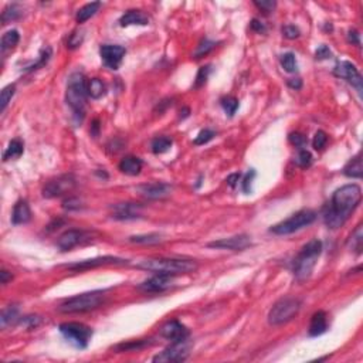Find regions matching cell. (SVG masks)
Instances as JSON below:
<instances>
[{"label":"cell","instance_id":"cell-15","mask_svg":"<svg viewBox=\"0 0 363 363\" xmlns=\"http://www.w3.org/2000/svg\"><path fill=\"white\" fill-rule=\"evenodd\" d=\"M160 336L171 342H180L189 338V331L183 324H180L176 319H172L160 328Z\"/></svg>","mask_w":363,"mask_h":363},{"label":"cell","instance_id":"cell-38","mask_svg":"<svg viewBox=\"0 0 363 363\" xmlns=\"http://www.w3.org/2000/svg\"><path fill=\"white\" fill-rule=\"evenodd\" d=\"M214 45H216V43H214V41H210V40H203V41H202V43L198 45L196 51L193 53V57L202 58V57H204V56H207V54H209V53H210V51L214 49Z\"/></svg>","mask_w":363,"mask_h":363},{"label":"cell","instance_id":"cell-43","mask_svg":"<svg viewBox=\"0 0 363 363\" xmlns=\"http://www.w3.org/2000/svg\"><path fill=\"white\" fill-rule=\"evenodd\" d=\"M209 74H210V65H206V67H202L199 70L198 76H196V81H195V88H200L202 85L206 84L207 78H209Z\"/></svg>","mask_w":363,"mask_h":363},{"label":"cell","instance_id":"cell-35","mask_svg":"<svg viewBox=\"0 0 363 363\" xmlns=\"http://www.w3.org/2000/svg\"><path fill=\"white\" fill-rule=\"evenodd\" d=\"M362 243H363V233H362V226L359 224L355 230V233L351 236V241H349V246L351 249L356 253V254H360L362 253Z\"/></svg>","mask_w":363,"mask_h":363},{"label":"cell","instance_id":"cell-4","mask_svg":"<svg viewBox=\"0 0 363 363\" xmlns=\"http://www.w3.org/2000/svg\"><path fill=\"white\" fill-rule=\"evenodd\" d=\"M321 253H322V243L319 241L318 238L311 240L308 244H305L301 249L298 255L294 258V275L300 281L306 280L309 275L312 274L313 267H315V264L318 261Z\"/></svg>","mask_w":363,"mask_h":363},{"label":"cell","instance_id":"cell-49","mask_svg":"<svg viewBox=\"0 0 363 363\" xmlns=\"http://www.w3.org/2000/svg\"><path fill=\"white\" fill-rule=\"evenodd\" d=\"M332 57V51L329 50V47L325 44L319 45L318 50L315 51V58L317 60H328Z\"/></svg>","mask_w":363,"mask_h":363},{"label":"cell","instance_id":"cell-10","mask_svg":"<svg viewBox=\"0 0 363 363\" xmlns=\"http://www.w3.org/2000/svg\"><path fill=\"white\" fill-rule=\"evenodd\" d=\"M190 344L186 341L180 342H172V346L166 348L165 351L158 353L153 357V362H183L189 356Z\"/></svg>","mask_w":363,"mask_h":363},{"label":"cell","instance_id":"cell-23","mask_svg":"<svg viewBox=\"0 0 363 363\" xmlns=\"http://www.w3.org/2000/svg\"><path fill=\"white\" fill-rule=\"evenodd\" d=\"M142 166H143V162L139 158L129 155L119 162V171L125 175H129V176H136L142 171Z\"/></svg>","mask_w":363,"mask_h":363},{"label":"cell","instance_id":"cell-53","mask_svg":"<svg viewBox=\"0 0 363 363\" xmlns=\"http://www.w3.org/2000/svg\"><path fill=\"white\" fill-rule=\"evenodd\" d=\"M250 26H251V30H254V32H257V33H265V32H267V27L262 25L260 20L253 19V20H251V25H250Z\"/></svg>","mask_w":363,"mask_h":363},{"label":"cell","instance_id":"cell-2","mask_svg":"<svg viewBox=\"0 0 363 363\" xmlns=\"http://www.w3.org/2000/svg\"><path fill=\"white\" fill-rule=\"evenodd\" d=\"M136 267L145 271H151L155 274L165 275H180L189 274L196 271L199 264L195 260H186V258H148L136 264Z\"/></svg>","mask_w":363,"mask_h":363},{"label":"cell","instance_id":"cell-52","mask_svg":"<svg viewBox=\"0 0 363 363\" xmlns=\"http://www.w3.org/2000/svg\"><path fill=\"white\" fill-rule=\"evenodd\" d=\"M348 41L352 43V44L360 45V34L356 30H349L348 32Z\"/></svg>","mask_w":363,"mask_h":363},{"label":"cell","instance_id":"cell-25","mask_svg":"<svg viewBox=\"0 0 363 363\" xmlns=\"http://www.w3.org/2000/svg\"><path fill=\"white\" fill-rule=\"evenodd\" d=\"M151 341H152V339H138V341L122 342V344L116 345L114 349L116 352H136L149 346V345L152 344Z\"/></svg>","mask_w":363,"mask_h":363},{"label":"cell","instance_id":"cell-30","mask_svg":"<svg viewBox=\"0 0 363 363\" xmlns=\"http://www.w3.org/2000/svg\"><path fill=\"white\" fill-rule=\"evenodd\" d=\"M19 319V308L14 305H10L5 308L2 311V317H0V325L3 329H6L9 325H13L14 322H17Z\"/></svg>","mask_w":363,"mask_h":363},{"label":"cell","instance_id":"cell-45","mask_svg":"<svg viewBox=\"0 0 363 363\" xmlns=\"http://www.w3.org/2000/svg\"><path fill=\"white\" fill-rule=\"evenodd\" d=\"M83 33L80 32H74L72 34H70L68 37V41H67V47L68 49H77L78 45L83 43Z\"/></svg>","mask_w":363,"mask_h":363},{"label":"cell","instance_id":"cell-13","mask_svg":"<svg viewBox=\"0 0 363 363\" xmlns=\"http://www.w3.org/2000/svg\"><path fill=\"white\" fill-rule=\"evenodd\" d=\"M125 54H127V50L122 45L104 44L100 49L101 60L105 64V67H108L109 70H118L121 67Z\"/></svg>","mask_w":363,"mask_h":363},{"label":"cell","instance_id":"cell-41","mask_svg":"<svg viewBox=\"0 0 363 363\" xmlns=\"http://www.w3.org/2000/svg\"><path fill=\"white\" fill-rule=\"evenodd\" d=\"M214 136H216V132H214V131H211V129H203V131H200L198 136H196L195 145H198V147L199 145H204V143L210 142Z\"/></svg>","mask_w":363,"mask_h":363},{"label":"cell","instance_id":"cell-11","mask_svg":"<svg viewBox=\"0 0 363 363\" xmlns=\"http://www.w3.org/2000/svg\"><path fill=\"white\" fill-rule=\"evenodd\" d=\"M333 74L339 78H342V80H346L352 87L356 88L359 94H362L363 78L355 64L349 63V61H339L333 68Z\"/></svg>","mask_w":363,"mask_h":363},{"label":"cell","instance_id":"cell-17","mask_svg":"<svg viewBox=\"0 0 363 363\" xmlns=\"http://www.w3.org/2000/svg\"><path fill=\"white\" fill-rule=\"evenodd\" d=\"M173 285L172 275L155 274L149 280L143 281L139 285V289L145 293H163Z\"/></svg>","mask_w":363,"mask_h":363},{"label":"cell","instance_id":"cell-57","mask_svg":"<svg viewBox=\"0 0 363 363\" xmlns=\"http://www.w3.org/2000/svg\"><path fill=\"white\" fill-rule=\"evenodd\" d=\"M92 128H94V129L91 131V134L94 135V136H96V135H98V128H100L98 127V121H94V124H92Z\"/></svg>","mask_w":363,"mask_h":363},{"label":"cell","instance_id":"cell-31","mask_svg":"<svg viewBox=\"0 0 363 363\" xmlns=\"http://www.w3.org/2000/svg\"><path fill=\"white\" fill-rule=\"evenodd\" d=\"M21 14H23V9L19 5H9L3 10V13H2V23L7 25V23H10L13 20L20 19Z\"/></svg>","mask_w":363,"mask_h":363},{"label":"cell","instance_id":"cell-26","mask_svg":"<svg viewBox=\"0 0 363 363\" xmlns=\"http://www.w3.org/2000/svg\"><path fill=\"white\" fill-rule=\"evenodd\" d=\"M19 40H20V34L17 30H10V32H7L6 34H3L2 41H0V50H2V54L5 56L7 51L13 50L16 45L19 44Z\"/></svg>","mask_w":363,"mask_h":363},{"label":"cell","instance_id":"cell-33","mask_svg":"<svg viewBox=\"0 0 363 363\" xmlns=\"http://www.w3.org/2000/svg\"><path fill=\"white\" fill-rule=\"evenodd\" d=\"M220 105L223 107L224 112H226V115H229L230 118L231 116H234V114L237 112V109H238V100L237 98H234V96H224V98H222L220 100Z\"/></svg>","mask_w":363,"mask_h":363},{"label":"cell","instance_id":"cell-19","mask_svg":"<svg viewBox=\"0 0 363 363\" xmlns=\"http://www.w3.org/2000/svg\"><path fill=\"white\" fill-rule=\"evenodd\" d=\"M85 233L81 230H67L65 233H63L61 236L58 237L57 247L60 251H70L71 249H74L76 246H78L80 243L84 240Z\"/></svg>","mask_w":363,"mask_h":363},{"label":"cell","instance_id":"cell-28","mask_svg":"<svg viewBox=\"0 0 363 363\" xmlns=\"http://www.w3.org/2000/svg\"><path fill=\"white\" fill-rule=\"evenodd\" d=\"M87 91H88V96H91L92 100H100L105 95L107 87L100 78H91L87 83Z\"/></svg>","mask_w":363,"mask_h":363},{"label":"cell","instance_id":"cell-16","mask_svg":"<svg viewBox=\"0 0 363 363\" xmlns=\"http://www.w3.org/2000/svg\"><path fill=\"white\" fill-rule=\"evenodd\" d=\"M136 190L139 191V195H142L143 198L156 200V199L167 198L172 191V187L163 182H152V183L139 185L136 187Z\"/></svg>","mask_w":363,"mask_h":363},{"label":"cell","instance_id":"cell-7","mask_svg":"<svg viewBox=\"0 0 363 363\" xmlns=\"http://www.w3.org/2000/svg\"><path fill=\"white\" fill-rule=\"evenodd\" d=\"M301 305L302 302L298 298H293V297H285L282 300L277 301L268 312V322L271 325L287 324L300 312Z\"/></svg>","mask_w":363,"mask_h":363},{"label":"cell","instance_id":"cell-36","mask_svg":"<svg viewBox=\"0 0 363 363\" xmlns=\"http://www.w3.org/2000/svg\"><path fill=\"white\" fill-rule=\"evenodd\" d=\"M281 65L287 72H295L298 65H297V58L293 53H285L281 56Z\"/></svg>","mask_w":363,"mask_h":363},{"label":"cell","instance_id":"cell-18","mask_svg":"<svg viewBox=\"0 0 363 363\" xmlns=\"http://www.w3.org/2000/svg\"><path fill=\"white\" fill-rule=\"evenodd\" d=\"M112 217L115 220H135L140 216L142 204L139 203H119L112 207Z\"/></svg>","mask_w":363,"mask_h":363},{"label":"cell","instance_id":"cell-22","mask_svg":"<svg viewBox=\"0 0 363 363\" xmlns=\"http://www.w3.org/2000/svg\"><path fill=\"white\" fill-rule=\"evenodd\" d=\"M119 25L122 27H128V26H147L149 25V17L145 13L140 12V10H129L119 19Z\"/></svg>","mask_w":363,"mask_h":363},{"label":"cell","instance_id":"cell-47","mask_svg":"<svg viewBox=\"0 0 363 363\" xmlns=\"http://www.w3.org/2000/svg\"><path fill=\"white\" fill-rule=\"evenodd\" d=\"M254 5L260 10H262V12L265 13H271L273 10H274L275 7H277V3L275 2H273V0H262V2H254Z\"/></svg>","mask_w":363,"mask_h":363},{"label":"cell","instance_id":"cell-44","mask_svg":"<svg viewBox=\"0 0 363 363\" xmlns=\"http://www.w3.org/2000/svg\"><path fill=\"white\" fill-rule=\"evenodd\" d=\"M289 142L293 143L294 147L300 148V149H302V148L306 145V138L302 134H300V132H293V134L289 135Z\"/></svg>","mask_w":363,"mask_h":363},{"label":"cell","instance_id":"cell-20","mask_svg":"<svg viewBox=\"0 0 363 363\" xmlns=\"http://www.w3.org/2000/svg\"><path fill=\"white\" fill-rule=\"evenodd\" d=\"M30 220H32V210L29 207V203L26 200H19L13 207L12 223L14 226H19L29 223Z\"/></svg>","mask_w":363,"mask_h":363},{"label":"cell","instance_id":"cell-8","mask_svg":"<svg viewBox=\"0 0 363 363\" xmlns=\"http://www.w3.org/2000/svg\"><path fill=\"white\" fill-rule=\"evenodd\" d=\"M58 329L64 338L78 349H85L92 338V329L80 322H65L58 326Z\"/></svg>","mask_w":363,"mask_h":363},{"label":"cell","instance_id":"cell-46","mask_svg":"<svg viewBox=\"0 0 363 363\" xmlns=\"http://www.w3.org/2000/svg\"><path fill=\"white\" fill-rule=\"evenodd\" d=\"M255 178V171H250L247 175H246V178H244V180H243V191L246 193V195H249V193H251V185H253V180H254Z\"/></svg>","mask_w":363,"mask_h":363},{"label":"cell","instance_id":"cell-6","mask_svg":"<svg viewBox=\"0 0 363 363\" xmlns=\"http://www.w3.org/2000/svg\"><path fill=\"white\" fill-rule=\"evenodd\" d=\"M315 220H317V213L313 210H309V209H304V210L297 211L291 217H288L287 220H282L280 223L273 226L270 231L277 236H287V234H293L298 230L311 226Z\"/></svg>","mask_w":363,"mask_h":363},{"label":"cell","instance_id":"cell-32","mask_svg":"<svg viewBox=\"0 0 363 363\" xmlns=\"http://www.w3.org/2000/svg\"><path fill=\"white\" fill-rule=\"evenodd\" d=\"M172 145H173V142L171 138H167V136H159V138H155V139L152 140V145H151V148H152L153 153L160 155V153L167 152V151L172 148Z\"/></svg>","mask_w":363,"mask_h":363},{"label":"cell","instance_id":"cell-42","mask_svg":"<svg viewBox=\"0 0 363 363\" xmlns=\"http://www.w3.org/2000/svg\"><path fill=\"white\" fill-rule=\"evenodd\" d=\"M326 142H328V135L324 131H318L312 139V147L315 151H322L325 148Z\"/></svg>","mask_w":363,"mask_h":363},{"label":"cell","instance_id":"cell-12","mask_svg":"<svg viewBox=\"0 0 363 363\" xmlns=\"http://www.w3.org/2000/svg\"><path fill=\"white\" fill-rule=\"evenodd\" d=\"M128 260L114 257V255H105V257H96L91 260H84V261H77L74 264H65L64 267L71 271H84V270H91V268L101 267V265H124L127 264Z\"/></svg>","mask_w":363,"mask_h":363},{"label":"cell","instance_id":"cell-24","mask_svg":"<svg viewBox=\"0 0 363 363\" xmlns=\"http://www.w3.org/2000/svg\"><path fill=\"white\" fill-rule=\"evenodd\" d=\"M344 175L348 176V178H353V179H360L363 176V165H362V153L359 152L355 156L352 158V160H349L346 166L344 167Z\"/></svg>","mask_w":363,"mask_h":363},{"label":"cell","instance_id":"cell-1","mask_svg":"<svg viewBox=\"0 0 363 363\" xmlns=\"http://www.w3.org/2000/svg\"><path fill=\"white\" fill-rule=\"evenodd\" d=\"M360 200H362L360 186L352 183V185H345L339 187L338 190L333 193L331 202L324 211V222H325L326 227L331 230L342 227L359 206Z\"/></svg>","mask_w":363,"mask_h":363},{"label":"cell","instance_id":"cell-14","mask_svg":"<svg viewBox=\"0 0 363 363\" xmlns=\"http://www.w3.org/2000/svg\"><path fill=\"white\" fill-rule=\"evenodd\" d=\"M251 246V237L247 234H238V236L222 238L217 241H211L207 244L209 249L217 250H231V251H243Z\"/></svg>","mask_w":363,"mask_h":363},{"label":"cell","instance_id":"cell-27","mask_svg":"<svg viewBox=\"0 0 363 363\" xmlns=\"http://www.w3.org/2000/svg\"><path fill=\"white\" fill-rule=\"evenodd\" d=\"M25 152V143L21 142L20 139H13L10 140L9 147L6 148V151L3 153V160L7 162V160L12 159H17L20 158L21 155Z\"/></svg>","mask_w":363,"mask_h":363},{"label":"cell","instance_id":"cell-21","mask_svg":"<svg viewBox=\"0 0 363 363\" xmlns=\"http://www.w3.org/2000/svg\"><path fill=\"white\" fill-rule=\"evenodd\" d=\"M328 329V318L324 311H318L312 315L311 322H309V329L308 333L309 336H321L324 335Z\"/></svg>","mask_w":363,"mask_h":363},{"label":"cell","instance_id":"cell-9","mask_svg":"<svg viewBox=\"0 0 363 363\" xmlns=\"http://www.w3.org/2000/svg\"><path fill=\"white\" fill-rule=\"evenodd\" d=\"M77 180L72 175H61L58 178L49 180L43 187V196L47 199H54L64 196L76 189Z\"/></svg>","mask_w":363,"mask_h":363},{"label":"cell","instance_id":"cell-3","mask_svg":"<svg viewBox=\"0 0 363 363\" xmlns=\"http://www.w3.org/2000/svg\"><path fill=\"white\" fill-rule=\"evenodd\" d=\"M87 83L88 80L85 78L83 72H72L68 77V83H67L65 100L80 122L83 121L84 114H85V104L88 96Z\"/></svg>","mask_w":363,"mask_h":363},{"label":"cell","instance_id":"cell-54","mask_svg":"<svg viewBox=\"0 0 363 363\" xmlns=\"http://www.w3.org/2000/svg\"><path fill=\"white\" fill-rule=\"evenodd\" d=\"M240 178H241V175H240V173H233V175H230L229 178H227V180H226V182H227V185H229L230 187H233V189H234V187L237 186V182L240 180Z\"/></svg>","mask_w":363,"mask_h":363},{"label":"cell","instance_id":"cell-50","mask_svg":"<svg viewBox=\"0 0 363 363\" xmlns=\"http://www.w3.org/2000/svg\"><path fill=\"white\" fill-rule=\"evenodd\" d=\"M41 322V319H40V317H37V315H30V317H25V318L21 319V325H26L27 328H36V326L38 325Z\"/></svg>","mask_w":363,"mask_h":363},{"label":"cell","instance_id":"cell-5","mask_svg":"<svg viewBox=\"0 0 363 363\" xmlns=\"http://www.w3.org/2000/svg\"><path fill=\"white\" fill-rule=\"evenodd\" d=\"M105 298L104 291H91V293L80 294L72 298L65 300L58 306V311L63 313H78L88 312L101 305Z\"/></svg>","mask_w":363,"mask_h":363},{"label":"cell","instance_id":"cell-55","mask_svg":"<svg viewBox=\"0 0 363 363\" xmlns=\"http://www.w3.org/2000/svg\"><path fill=\"white\" fill-rule=\"evenodd\" d=\"M288 85L294 89H300L302 87V81H301V78H293L288 81Z\"/></svg>","mask_w":363,"mask_h":363},{"label":"cell","instance_id":"cell-29","mask_svg":"<svg viewBox=\"0 0 363 363\" xmlns=\"http://www.w3.org/2000/svg\"><path fill=\"white\" fill-rule=\"evenodd\" d=\"M100 7H101V2H92V3H88V5L81 7V9L77 12V23H85L87 20L91 19V17L100 10Z\"/></svg>","mask_w":363,"mask_h":363},{"label":"cell","instance_id":"cell-40","mask_svg":"<svg viewBox=\"0 0 363 363\" xmlns=\"http://www.w3.org/2000/svg\"><path fill=\"white\" fill-rule=\"evenodd\" d=\"M50 57H51V49L50 47H47V49H44V50L41 51V54H40V57H38L37 63L33 64L32 67H29V68H27V71H34V70H37V68H40V67L45 65V64L49 63Z\"/></svg>","mask_w":363,"mask_h":363},{"label":"cell","instance_id":"cell-51","mask_svg":"<svg viewBox=\"0 0 363 363\" xmlns=\"http://www.w3.org/2000/svg\"><path fill=\"white\" fill-rule=\"evenodd\" d=\"M80 206H81V203H80V200H78V199L71 198V199H68V200H65V202H64V207H65V209H68V210H78V209H80Z\"/></svg>","mask_w":363,"mask_h":363},{"label":"cell","instance_id":"cell-56","mask_svg":"<svg viewBox=\"0 0 363 363\" xmlns=\"http://www.w3.org/2000/svg\"><path fill=\"white\" fill-rule=\"evenodd\" d=\"M9 280H12V274H10L9 271H6V270H2V273H0V281H2V284H7Z\"/></svg>","mask_w":363,"mask_h":363},{"label":"cell","instance_id":"cell-37","mask_svg":"<svg viewBox=\"0 0 363 363\" xmlns=\"http://www.w3.org/2000/svg\"><path fill=\"white\" fill-rule=\"evenodd\" d=\"M312 155H311V152L309 151H306V149H300V152H298V155H297V158H295V163L300 166V167H309V166L312 165Z\"/></svg>","mask_w":363,"mask_h":363},{"label":"cell","instance_id":"cell-48","mask_svg":"<svg viewBox=\"0 0 363 363\" xmlns=\"http://www.w3.org/2000/svg\"><path fill=\"white\" fill-rule=\"evenodd\" d=\"M282 33H284V36L287 38H289V40H295V38L300 37V29L298 27H295V26H285L284 29H282Z\"/></svg>","mask_w":363,"mask_h":363},{"label":"cell","instance_id":"cell-34","mask_svg":"<svg viewBox=\"0 0 363 363\" xmlns=\"http://www.w3.org/2000/svg\"><path fill=\"white\" fill-rule=\"evenodd\" d=\"M14 92H16V87H14L13 84L5 87L3 91H2V95H0V112H2V114L6 111L7 105H9V102H10V100L13 98V95H14Z\"/></svg>","mask_w":363,"mask_h":363},{"label":"cell","instance_id":"cell-39","mask_svg":"<svg viewBox=\"0 0 363 363\" xmlns=\"http://www.w3.org/2000/svg\"><path fill=\"white\" fill-rule=\"evenodd\" d=\"M129 241L136 243V244H156L160 241L159 234H143V236H132L129 237Z\"/></svg>","mask_w":363,"mask_h":363}]
</instances>
